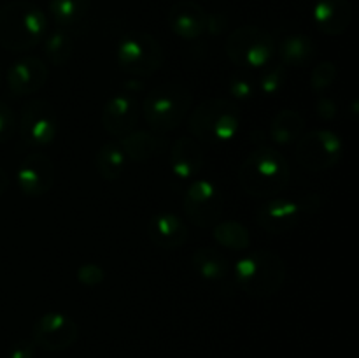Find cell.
Instances as JSON below:
<instances>
[{"instance_id":"cell-1","label":"cell","mask_w":359,"mask_h":358,"mask_svg":"<svg viewBox=\"0 0 359 358\" xmlns=\"http://www.w3.org/2000/svg\"><path fill=\"white\" fill-rule=\"evenodd\" d=\"M290 178L291 168L284 154L269 146L251 151L238 168L241 188L258 199L276 197L286 188Z\"/></svg>"},{"instance_id":"cell-25","label":"cell","mask_w":359,"mask_h":358,"mask_svg":"<svg viewBox=\"0 0 359 358\" xmlns=\"http://www.w3.org/2000/svg\"><path fill=\"white\" fill-rule=\"evenodd\" d=\"M126 157L119 142H105L98 147L95 154V168L105 181H116L123 175Z\"/></svg>"},{"instance_id":"cell-27","label":"cell","mask_w":359,"mask_h":358,"mask_svg":"<svg viewBox=\"0 0 359 358\" xmlns=\"http://www.w3.org/2000/svg\"><path fill=\"white\" fill-rule=\"evenodd\" d=\"M44 42V55L48 58V62L53 67H62L65 65L70 60L74 51V41L70 37V34L55 28V30L49 32L42 39Z\"/></svg>"},{"instance_id":"cell-3","label":"cell","mask_w":359,"mask_h":358,"mask_svg":"<svg viewBox=\"0 0 359 358\" xmlns=\"http://www.w3.org/2000/svg\"><path fill=\"white\" fill-rule=\"evenodd\" d=\"M233 276L242 291L255 298H269L284 286L287 267L276 251L258 249L237 260Z\"/></svg>"},{"instance_id":"cell-23","label":"cell","mask_w":359,"mask_h":358,"mask_svg":"<svg viewBox=\"0 0 359 358\" xmlns=\"http://www.w3.org/2000/svg\"><path fill=\"white\" fill-rule=\"evenodd\" d=\"M305 132V119L294 109H283L277 112L270 125V139L279 146L298 142Z\"/></svg>"},{"instance_id":"cell-14","label":"cell","mask_w":359,"mask_h":358,"mask_svg":"<svg viewBox=\"0 0 359 358\" xmlns=\"http://www.w3.org/2000/svg\"><path fill=\"white\" fill-rule=\"evenodd\" d=\"M49 77V67L42 58L27 55L18 58L7 70V86L16 97L37 93Z\"/></svg>"},{"instance_id":"cell-32","label":"cell","mask_w":359,"mask_h":358,"mask_svg":"<svg viewBox=\"0 0 359 358\" xmlns=\"http://www.w3.org/2000/svg\"><path fill=\"white\" fill-rule=\"evenodd\" d=\"M16 116H14L13 109L0 100V144L7 142L11 137L16 132Z\"/></svg>"},{"instance_id":"cell-15","label":"cell","mask_w":359,"mask_h":358,"mask_svg":"<svg viewBox=\"0 0 359 358\" xmlns=\"http://www.w3.org/2000/svg\"><path fill=\"white\" fill-rule=\"evenodd\" d=\"M139 119L137 98L128 93H116L105 102L102 109V126L112 137H125L132 132Z\"/></svg>"},{"instance_id":"cell-12","label":"cell","mask_w":359,"mask_h":358,"mask_svg":"<svg viewBox=\"0 0 359 358\" xmlns=\"http://www.w3.org/2000/svg\"><path fill=\"white\" fill-rule=\"evenodd\" d=\"M79 336V326L63 312H46L32 326L35 346L48 351H62L72 346Z\"/></svg>"},{"instance_id":"cell-28","label":"cell","mask_w":359,"mask_h":358,"mask_svg":"<svg viewBox=\"0 0 359 358\" xmlns=\"http://www.w3.org/2000/svg\"><path fill=\"white\" fill-rule=\"evenodd\" d=\"M287 79V67L283 65L280 62H270L262 69V76H259V90L265 93L266 97H273L279 93L284 88Z\"/></svg>"},{"instance_id":"cell-34","label":"cell","mask_w":359,"mask_h":358,"mask_svg":"<svg viewBox=\"0 0 359 358\" xmlns=\"http://www.w3.org/2000/svg\"><path fill=\"white\" fill-rule=\"evenodd\" d=\"M316 111H318V114L321 116L323 119H332L335 118L337 114V105L332 98L325 97L318 102V109H316Z\"/></svg>"},{"instance_id":"cell-11","label":"cell","mask_w":359,"mask_h":358,"mask_svg":"<svg viewBox=\"0 0 359 358\" xmlns=\"http://www.w3.org/2000/svg\"><path fill=\"white\" fill-rule=\"evenodd\" d=\"M18 132L28 147L41 150L49 146L58 132V118L53 105L41 98L27 102L21 109Z\"/></svg>"},{"instance_id":"cell-4","label":"cell","mask_w":359,"mask_h":358,"mask_svg":"<svg viewBox=\"0 0 359 358\" xmlns=\"http://www.w3.org/2000/svg\"><path fill=\"white\" fill-rule=\"evenodd\" d=\"M191 104L193 95L184 84L172 81L158 84L144 98V119L154 133H168L184 121Z\"/></svg>"},{"instance_id":"cell-2","label":"cell","mask_w":359,"mask_h":358,"mask_svg":"<svg viewBox=\"0 0 359 358\" xmlns=\"http://www.w3.org/2000/svg\"><path fill=\"white\" fill-rule=\"evenodd\" d=\"M48 16L27 0H14L0 7V46L9 51H28L48 34Z\"/></svg>"},{"instance_id":"cell-33","label":"cell","mask_w":359,"mask_h":358,"mask_svg":"<svg viewBox=\"0 0 359 358\" xmlns=\"http://www.w3.org/2000/svg\"><path fill=\"white\" fill-rule=\"evenodd\" d=\"M7 358H35L34 340H20L18 344H14Z\"/></svg>"},{"instance_id":"cell-5","label":"cell","mask_w":359,"mask_h":358,"mask_svg":"<svg viewBox=\"0 0 359 358\" xmlns=\"http://www.w3.org/2000/svg\"><path fill=\"white\" fill-rule=\"evenodd\" d=\"M241 109L231 100L210 97L193 109L189 130L193 135L209 144L228 142L241 128Z\"/></svg>"},{"instance_id":"cell-22","label":"cell","mask_w":359,"mask_h":358,"mask_svg":"<svg viewBox=\"0 0 359 358\" xmlns=\"http://www.w3.org/2000/svg\"><path fill=\"white\" fill-rule=\"evenodd\" d=\"M316 42L312 37L304 34L287 35L280 41L276 53L279 55L280 63L286 67H305L312 62L316 56Z\"/></svg>"},{"instance_id":"cell-16","label":"cell","mask_w":359,"mask_h":358,"mask_svg":"<svg viewBox=\"0 0 359 358\" xmlns=\"http://www.w3.org/2000/svg\"><path fill=\"white\" fill-rule=\"evenodd\" d=\"M207 16L202 6L191 0L175 2L168 11V27L177 37L195 41L207 32Z\"/></svg>"},{"instance_id":"cell-35","label":"cell","mask_w":359,"mask_h":358,"mask_svg":"<svg viewBox=\"0 0 359 358\" xmlns=\"http://www.w3.org/2000/svg\"><path fill=\"white\" fill-rule=\"evenodd\" d=\"M7 188H9V175H7L6 171L0 167V197L7 192Z\"/></svg>"},{"instance_id":"cell-20","label":"cell","mask_w":359,"mask_h":358,"mask_svg":"<svg viewBox=\"0 0 359 358\" xmlns=\"http://www.w3.org/2000/svg\"><path fill=\"white\" fill-rule=\"evenodd\" d=\"M91 0H49V14L55 28L67 34H83Z\"/></svg>"},{"instance_id":"cell-9","label":"cell","mask_w":359,"mask_h":358,"mask_svg":"<svg viewBox=\"0 0 359 358\" xmlns=\"http://www.w3.org/2000/svg\"><path fill=\"white\" fill-rule=\"evenodd\" d=\"M344 154V142L339 133L332 130H314L298 139L294 157L304 168L312 172L328 171L335 167Z\"/></svg>"},{"instance_id":"cell-18","label":"cell","mask_w":359,"mask_h":358,"mask_svg":"<svg viewBox=\"0 0 359 358\" xmlns=\"http://www.w3.org/2000/svg\"><path fill=\"white\" fill-rule=\"evenodd\" d=\"M353 7L349 0H318L314 6L316 27L321 34L339 37L349 28Z\"/></svg>"},{"instance_id":"cell-31","label":"cell","mask_w":359,"mask_h":358,"mask_svg":"<svg viewBox=\"0 0 359 358\" xmlns=\"http://www.w3.org/2000/svg\"><path fill=\"white\" fill-rule=\"evenodd\" d=\"M230 93L233 95L238 100H245V98H251L255 93V83H252V77L248 74H235L230 81Z\"/></svg>"},{"instance_id":"cell-30","label":"cell","mask_w":359,"mask_h":358,"mask_svg":"<svg viewBox=\"0 0 359 358\" xmlns=\"http://www.w3.org/2000/svg\"><path fill=\"white\" fill-rule=\"evenodd\" d=\"M77 281L83 283L84 286H98L100 283H104L105 272L98 263H83V265L77 269Z\"/></svg>"},{"instance_id":"cell-24","label":"cell","mask_w":359,"mask_h":358,"mask_svg":"<svg viewBox=\"0 0 359 358\" xmlns=\"http://www.w3.org/2000/svg\"><path fill=\"white\" fill-rule=\"evenodd\" d=\"M191 265L202 279L223 281L230 272V262L214 248H198L191 255Z\"/></svg>"},{"instance_id":"cell-17","label":"cell","mask_w":359,"mask_h":358,"mask_svg":"<svg viewBox=\"0 0 359 358\" xmlns=\"http://www.w3.org/2000/svg\"><path fill=\"white\" fill-rule=\"evenodd\" d=\"M147 235L161 249H177L188 241V225L174 213H158L147 223Z\"/></svg>"},{"instance_id":"cell-26","label":"cell","mask_w":359,"mask_h":358,"mask_svg":"<svg viewBox=\"0 0 359 358\" xmlns=\"http://www.w3.org/2000/svg\"><path fill=\"white\" fill-rule=\"evenodd\" d=\"M214 241L226 249L242 251L251 246V235L241 221H219L214 225Z\"/></svg>"},{"instance_id":"cell-10","label":"cell","mask_w":359,"mask_h":358,"mask_svg":"<svg viewBox=\"0 0 359 358\" xmlns=\"http://www.w3.org/2000/svg\"><path fill=\"white\" fill-rule=\"evenodd\" d=\"M186 218L200 228H209L219 223L224 209L221 188L210 179H195L188 186L182 200Z\"/></svg>"},{"instance_id":"cell-8","label":"cell","mask_w":359,"mask_h":358,"mask_svg":"<svg viewBox=\"0 0 359 358\" xmlns=\"http://www.w3.org/2000/svg\"><path fill=\"white\" fill-rule=\"evenodd\" d=\"M321 206L318 195H305L300 199H272L263 204L256 213V221L270 234H286L312 216Z\"/></svg>"},{"instance_id":"cell-19","label":"cell","mask_w":359,"mask_h":358,"mask_svg":"<svg viewBox=\"0 0 359 358\" xmlns=\"http://www.w3.org/2000/svg\"><path fill=\"white\" fill-rule=\"evenodd\" d=\"M205 157L193 137H181L170 150V168L175 178L195 179L202 172Z\"/></svg>"},{"instance_id":"cell-6","label":"cell","mask_w":359,"mask_h":358,"mask_svg":"<svg viewBox=\"0 0 359 358\" xmlns=\"http://www.w3.org/2000/svg\"><path fill=\"white\" fill-rule=\"evenodd\" d=\"M276 41L272 34L256 25L235 28L224 42L228 58L242 69H263L276 58Z\"/></svg>"},{"instance_id":"cell-21","label":"cell","mask_w":359,"mask_h":358,"mask_svg":"<svg viewBox=\"0 0 359 358\" xmlns=\"http://www.w3.org/2000/svg\"><path fill=\"white\" fill-rule=\"evenodd\" d=\"M119 146L123 147L126 160L144 164L151 160L156 154H160L165 147V140L154 132H146V130H132L121 137Z\"/></svg>"},{"instance_id":"cell-29","label":"cell","mask_w":359,"mask_h":358,"mask_svg":"<svg viewBox=\"0 0 359 358\" xmlns=\"http://www.w3.org/2000/svg\"><path fill=\"white\" fill-rule=\"evenodd\" d=\"M337 79V65L332 62H321L314 67L311 76V88L314 93L328 90Z\"/></svg>"},{"instance_id":"cell-7","label":"cell","mask_w":359,"mask_h":358,"mask_svg":"<svg viewBox=\"0 0 359 358\" xmlns=\"http://www.w3.org/2000/svg\"><path fill=\"white\" fill-rule=\"evenodd\" d=\"M116 60L123 72L137 77H147L158 72L163 63V48L146 32L123 35L116 48Z\"/></svg>"},{"instance_id":"cell-13","label":"cell","mask_w":359,"mask_h":358,"mask_svg":"<svg viewBox=\"0 0 359 358\" xmlns=\"http://www.w3.org/2000/svg\"><path fill=\"white\" fill-rule=\"evenodd\" d=\"M55 164L44 153H30L23 158L16 172V181L27 197H42L55 185Z\"/></svg>"}]
</instances>
